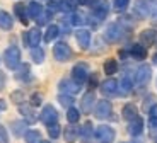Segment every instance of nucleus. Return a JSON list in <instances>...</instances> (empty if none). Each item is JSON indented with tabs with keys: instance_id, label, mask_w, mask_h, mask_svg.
Segmentation results:
<instances>
[{
	"instance_id": "nucleus-13",
	"label": "nucleus",
	"mask_w": 157,
	"mask_h": 143,
	"mask_svg": "<svg viewBox=\"0 0 157 143\" xmlns=\"http://www.w3.org/2000/svg\"><path fill=\"white\" fill-rule=\"evenodd\" d=\"M118 90H120V85L114 78H106L101 84V92L104 96H118Z\"/></svg>"
},
{
	"instance_id": "nucleus-51",
	"label": "nucleus",
	"mask_w": 157,
	"mask_h": 143,
	"mask_svg": "<svg viewBox=\"0 0 157 143\" xmlns=\"http://www.w3.org/2000/svg\"><path fill=\"white\" fill-rule=\"evenodd\" d=\"M41 143H50V141H41Z\"/></svg>"
},
{
	"instance_id": "nucleus-36",
	"label": "nucleus",
	"mask_w": 157,
	"mask_h": 143,
	"mask_svg": "<svg viewBox=\"0 0 157 143\" xmlns=\"http://www.w3.org/2000/svg\"><path fill=\"white\" fill-rule=\"evenodd\" d=\"M74 9H75V2H74V0H60V10L74 12Z\"/></svg>"
},
{
	"instance_id": "nucleus-33",
	"label": "nucleus",
	"mask_w": 157,
	"mask_h": 143,
	"mask_svg": "<svg viewBox=\"0 0 157 143\" xmlns=\"http://www.w3.org/2000/svg\"><path fill=\"white\" fill-rule=\"evenodd\" d=\"M78 118H80V111H78V109H75L74 106H70V107L67 109V119H68V123L75 124L78 121Z\"/></svg>"
},
{
	"instance_id": "nucleus-3",
	"label": "nucleus",
	"mask_w": 157,
	"mask_h": 143,
	"mask_svg": "<svg viewBox=\"0 0 157 143\" xmlns=\"http://www.w3.org/2000/svg\"><path fill=\"white\" fill-rule=\"evenodd\" d=\"M94 136H96V140H98L99 143H113L116 133H114V130L111 126L101 124V126H98L94 130Z\"/></svg>"
},
{
	"instance_id": "nucleus-14",
	"label": "nucleus",
	"mask_w": 157,
	"mask_h": 143,
	"mask_svg": "<svg viewBox=\"0 0 157 143\" xmlns=\"http://www.w3.org/2000/svg\"><path fill=\"white\" fill-rule=\"evenodd\" d=\"M155 38H157V32L154 31V29H144V31L140 32V44L149 48L155 43Z\"/></svg>"
},
{
	"instance_id": "nucleus-23",
	"label": "nucleus",
	"mask_w": 157,
	"mask_h": 143,
	"mask_svg": "<svg viewBox=\"0 0 157 143\" xmlns=\"http://www.w3.org/2000/svg\"><path fill=\"white\" fill-rule=\"evenodd\" d=\"M43 10L44 9H43V5L39 4V2H29L28 4V16H29V19H38Z\"/></svg>"
},
{
	"instance_id": "nucleus-31",
	"label": "nucleus",
	"mask_w": 157,
	"mask_h": 143,
	"mask_svg": "<svg viewBox=\"0 0 157 143\" xmlns=\"http://www.w3.org/2000/svg\"><path fill=\"white\" fill-rule=\"evenodd\" d=\"M28 77H29V65L21 63L17 66V80H28Z\"/></svg>"
},
{
	"instance_id": "nucleus-27",
	"label": "nucleus",
	"mask_w": 157,
	"mask_h": 143,
	"mask_svg": "<svg viewBox=\"0 0 157 143\" xmlns=\"http://www.w3.org/2000/svg\"><path fill=\"white\" fill-rule=\"evenodd\" d=\"M120 90H121L120 94H123V96L130 94L132 90H133V80H132L130 77H123L121 82H120Z\"/></svg>"
},
{
	"instance_id": "nucleus-7",
	"label": "nucleus",
	"mask_w": 157,
	"mask_h": 143,
	"mask_svg": "<svg viewBox=\"0 0 157 143\" xmlns=\"http://www.w3.org/2000/svg\"><path fill=\"white\" fill-rule=\"evenodd\" d=\"M72 78H74L77 84L82 85L84 82L89 78V66H87V63H84V62L77 63V65L72 68Z\"/></svg>"
},
{
	"instance_id": "nucleus-21",
	"label": "nucleus",
	"mask_w": 157,
	"mask_h": 143,
	"mask_svg": "<svg viewBox=\"0 0 157 143\" xmlns=\"http://www.w3.org/2000/svg\"><path fill=\"white\" fill-rule=\"evenodd\" d=\"M14 12H16V16H17V19L21 21V24H28V19H29V16H28V5H24V4H16L14 5Z\"/></svg>"
},
{
	"instance_id": "nucleus-26",
	"label": "nucleus",
	"mask_w": 157,
	"mask_h": 143,
	"mask_svg": "<svg viewBox=\"0 0 157 143\" xmlns=\"http://www.w3.org/2000/svg\"><path fill=\"white\" fill-rule=\"evenodd\" d=\"M58 34H60V27L55 26V24H51V26H48V29H46V32H44L43 38H44L46 43H51V41H55Z\"/></svg>"
},
{
	"instance_id": "nucleus-43",
	"label": "nucleus",
	"mask_w": 157,
	"mask_h": 143,
	"mask_svg": "<svg viewBox=\"0 0 157 143\" xmlns=\"http://www.w3.org/2000/svg\"><path fill=\"white\" fill-rule=\"evenodd\" d=\"M96 85H98V77H96V75H90L89 77V87L90 89H94Z\"/></svg>"
},
{
	"instance_id": "nucleus-32",
	"label": "nucleus",
	"mask_w": 157,
	"mask_h": 143,
	"mask_svg": "<svg viewBox=\"0 0 157 143\" xmlns=\"http://www.w3.org/2000/svg\"><path fill=\"white\" fill-rule=\"evenodd\" d=\"M31 58H33V62L34 63H43V60H44V51L41 50L39 46H34L31 50Z\"/></svg>"
},
{
	"instance_id": "nucleus-24",
	"label": "nucleus",
	"mask_w": 157,
	"mask_h": 143,
	"mask_svg": "<svg viewBox=\"0 0 157 143\" xmlns=\"http://www.w3.org/2000/svg\"><path fill=\"white\" fill-rule=\"evenodd\" d=\"M121 116L125 118L126 121H132L133 118H137L138 116L137 106H135V104H125V106H123V109H121Z\"/></svg>"
},
{
	"instance_id": "nucleus-41",
	"label": "nucleus",
	"mask_w": 157,
	"mask_h": 143,
	"mask_svg": "<svg viewBox=\"0 0 157 143\" xmlns=\"http://www.w3.org/2000/svg\"><path fill=\"white\" fill-rule=\"evenodd\" d=\"M41 102H43V97H41V94H33L31 96V106L33 107H38V106H41Z\"/></svg>"
},
{
	"instance_id": "nucleus-30",
	"label": "nucleus",
	"mask_w": 157,
	"mask_h": 143,
	"mask_svg": "<svg viewBox=\"0 0 157 143\" xmlns=\"http://www.w3.org/2000/svg\"><path fill=\"white\" fill-rule=\"evenodd\" d=\"M118 72V62L116 60H106V63H104V73L106 75H114Z\"/></svg>"
},
{
	"instance_id": "nucleus-40",
	"label": "nucleus",
	"mask_w": 157,
	"mask_h": 143,
	"mask_svg": "<svg viewBox=\"0 0 157 143\" xmlns=\"http://www.w3.org/2000/svg\"><path fill=\"white\" fill-rule=\"evenodd\" d=\"M70 24H74V26H80V24H84V17L80 16V14H77V12H74L70 17Z\"/></svg>"
},
{
	"instance_id": "nucleus-16",
	"label": "nucleus",
	"mask_w": 157,
	"mask_h": 143,
	"mask_svg": "<svg viewBox=\"0 0 157 143\" xmlns=\"http://www.w3.org/2000/svg\"><path fill=\"white\" fill-rule=\"evenodd\" d=\"M75 39H77L78 46L82 48V50H87L90 46V31H87V29H78L75 32Z\"/></svg>"
},
{
	"instance_id": "nucleus-47",
	"label": "nucleus",
	"mask_w": 157,
	"mask_h": 143,
	"mask_svg": "<svg viewBox=\"0 0 157 143\" xmlns=\"http://www.w3.org/2000/svg\"><path fill=\"white\" fill-rule=\"evenodd\" d=\"M5 109H7V102L4 99H0V111H5Z\"/></svg>"
},
{
	"instance_id": "nucleus-8",
	"label": "nucleus",
	"mask_w": 157,
	"mask_h": 143,
	"mask_svg": "<svg viewBox=\"0 0 157 143\" xmlns=\"http://www.w3.org/2000/svg\"><path fill=\"white\" fill-rule=\"evenodd\" d=\"M80 87H82V85L77 84L74 78H65V80H62L58 84V89L62 90L63 94H70V96H75V94L80 92Z\"/></svg>"
},
{
	"instance_id": "nucleus-4",
	"label": "nucleus",
	"mask_w": 157,
	"mask_h": 143,
	"mask_svg": "<svg viewBox=\"0 0 157 143\" xmlns=\"http://www.w3.org/2000/svg\"><path fill=\"white\" fill-rule=\"evenodd\" d=\"M53 56H55L56 62L63 63V62H68L72 58V50L67 43H56L55 48H53Z\"/></svg>"
},
{
	"instance_id": "nucleus-18",
	"label": "nucleus",
	"mask_w": 157,
	"mask_h": 143,
	"mask_svg": "<svg viewBox=\"0 0 157 143\" xmlns=\"http://www.w3.org/2000/svg\"><path fill=\"white\" fill-rule=\"evenodd\" d=\"M10 130H12V133H14V136L16 138H19V136H22V135H26V131H28V123L26 121H12L10 123Z\"/></svg>"
},
{
	"instance_id": "nucleus-28",
	"label": "nucleus",
	"mask_w": 157,
	"mask_h": 143,
	"mask_svg": "<svg viewBox=\"0 0 157 143\" xmlns=\"http://www.w3.org/2000/svg\"><path fill=\"white\" fill-rule=\"evenodd\" d=\"M149 12H150V9H149V4H147V2L140 0V2L135 4V14H137L138 17H147Z\"/></svg>"
},
{
	"instance_id": "nucleus-52",
	"label": "nucleus",
	"mask_w": 157,
	"mask_h": 143,
	"mask_svg": "<svg viewBox=\"0 0 157 143\" xmlns=\"http://www.w3.org/2000/svg\"><path fill=\"white\" fill-rule=\"evenodd\" d=\"M155 143H157V136H155Z\"/></svg>"
},
{
	"instance_id": "nucleus-17",
	"label": "nucleus",
	"mask_w": 157,
	"mask_h": 143,
	"mask_svg": "<svg viewBox=\"0 0 157 143\" xmlns=\"http://www.w3.org/2000/svg\"><path fill=\"white\" fill-rule=\"evenodd\" d=\"M108 12H109V4H108L106 0H99L98 4L94 5V16L98 21H104L108 16Z\"/></svg>"
},
{
	"instance_id": "nucleus-46",
	"label": "nucleus",
	"mask_w": 157,
	"mask_h": 143,
	"mask_svg": "<svg viewBox=\"0 0 157 143\" xmlns=\"http://www.w3.org/2000/svg\"><path fill=\"white\" fill-rule=\"evenodd\" d=\"M22 94L21 92H16V94H12V99H14V101H22Z\"/></svg>"
},
{
	"instance_id": "nucleus-20",
	"label": "nucleus",
	"mask_w": 157,
	"mask_h": 143,
	"mask_svg": "<svg viewBox=\"0 0 157 143\" xmlns=\"http://www.w3.org/2000/svg\"><path fill=\"white\" fill-rule=\"evenodd\" d=\"M12 27H14V19L9 12H4L0 10V29L2 31H10Z\"/></svg>"
},
{
	"instance_id": "nucleus-39",
	"label": "nucleus",
	"mask_w": 157,
	"mask_h": 143,
	"mask_svg": "<svg viewBox=\"0 0 157 143\" xmlns=\"http://www.w3.org/2000/svg\"><path fill=\"white\" fill-rule=\"evenodd\" d=\"M128 4H130V0H113L114 10H125L128 7Z\"/></svg>"
},
{
	"instance_id": "nucleus-45",
	"label": "nucleus",
	"mask_w": 157,
	"mask_h": 143,
	"mask_svg": "<svg viewBox=\"0 0 157 143\" xmlns=\"http://www.w3.org/2000/svg\"><path fill=\"white\" fill-rule=\"evenodd\" d=\"M150 17H152V22L157 26V5L152 7V10H150Z\"/></svg>"
},
{
	"instance_id": "nucleus-6",
	"label": "nucleus",
	"mask_w": 157,
	"mask_h": 143,
	"mask_svg": "<svg viewBox=\"0 0 157 143\" xmlns=\"http://www.w3.org/2000/svg\"><path fill=\"white\" fill-rule=\"evenodd\" d=\"M41 123L44 124V126H51V124L58 123V111H56L55 107L51 104H46L43 107V111H41Z\"/></svg>"
},
{
	"instance_id": "nucleus-2",
	"label": "nucleus",
	"mask_w": 157,
	"mask_h": 143,
	"mask_svg": "<svg viewBox=\"0 0 157 143\" xmlns=\"http://www.w3.org/2000/svg\"><path fill=\"white\" fill-rule=\"evenodd\" d=\"M4 62L7 68L17 70V66L21 65V50L17 46H9L4 53Z\"/></svg>"
},
{
	"instance_id": "nucleus-49",
	"label": "nucleus",
	"mask_w": 157,
	"mask_h": 143,
	"mask_svg": "<svg viewBox=\"0 0 157 143\" xmlns=\"http://www.w3.org/2000/svg\"><path fill=\"white\" fill-rule=\"evenodd\" d=\"M98 2H99V0H89L87 4H89V5H96V4H98Z\"/></svg>"
},
{
	"instance_id": "nucleus-29",
	"label": "nucleus",
	"mask_w": 157,
	"mask_h": 143,
	"mask_svg": "<svg viewBox=\"0 0 157 143\" xmlns=\"http://www.w3.org/2000/svg\"><path fill=\"white\" fill-rule=\"evenodd\" d=\"M24 138H26V143H41V133L38 130H28Z\"/></svg>"
},
{
	"instance_id": "nucleus-50",
	"label": "nucleus",
	"mask_w": 157,
	"mask_h": 143,
	"mask_svg": "<svg viewBox=\"0 0 157 143\" xmlns=\"http://www.w3.org/2000/svg\"><path fill=\"white\" fill-rule=\"evenodd\" d=\"M152 62H154V65H157V53L152 56Z\"/></svg>"
},
{
	"instance_id": "nucleus-44",
	"label": "nucleus",
	"mask_w": 157,
	"mask_h": 143,
	"mask_svg": "<svg viewBox=\"0 0 157 143\" xmlns=\"http://www.w3.org/2000/svg\"><path fill=\"white\" fill-rule=\"evenodd\" d=\"M5 84H7V77H5L4 72H0V90L5 87Z\"/></svg>"
},
{
	"instance_id": "nucleus-42",
	"label": "nucleus",
	"mask_w": 157,
	"mask_h": 143,
	"mask_svg": "<svg viewBox=\"0 0 157 143\" xmlns=\"http://www.w3.org/2000/svg\"><path fill=\"white\" fill-rule=\"evenodd\" d=\"M0 143H9V133L5 126H0Z\"/></svg>"
},
{
	"instance_id": "nucleus-12",
	"label": "nucleus",
	"mask_w": 157,
	"mask_h": 143,
	"mask_svg": "<svg viewBox=\"0 0 157 143\" xmlns=\"http://www.w3.org/2000/svg\"><path fill=\"white\" fill-rule=\"evenodd\" d=\"M41 31H39L38 27H33V29H29L26 34H24V43L28 44V46H31V48H34V46H38L39 44V41H41Z\"/></svg>"
},
{
	"instance_id": "nucleus-9",
	"label": "nucleus",
	"mask_w": 157,
	"mask_h": 143,
	"mask_svg": "<svg viewBox=\"0 0 157 143\" xmlns=\"http://www.w3.org/2000/svg\"><path fill=\"white\" fill-rule=\"evenodd\" d=\"M150 77H152V68L149 65H140L135 72V82L138 85H145L150 82Z\"/></svg>"
},
{
	"instance_id": "nucleus-48",
	"label": "nucleus",
	"mask_w": 157,
	"mask_h": 143,
	"mask_svg": "<svg viewBox=\"0 0 157 143\" xmlns=\"http://www.w3.org/2000/svg\"><path fill=\"white\" fill-rule=\"evenodd\" d=\"M75 2H77V4H80V5H87V2H89V0H75Z\"/></svg>"
},
{
	"instance_id": "nucleus-19",
	"label": "nucleus",
	"mask_w": 157,
	"mask_h": 143,
	"mask_svg": "<svg viewBox=\"0 0 157 143\" xmlns=\"http://www.w3.org/2000/svg\"><path fill=\"white\" fill-rule=\"evenodd\" d=\"M19 112L22 114L24 118H26V121H28V123H36V119H38V116H36V112H34V109H33V106L21 104L19 106Z\"/></svg>"
},
{
	"instance_id": "nucleus-15",
	"label": "nucleus",
	"mask_w": 157,
	"mask_h": 143,
	"mask_svg": "<svg viewBox=\"0 0 157 143\" xmlns=\"http://www.w3.org/2000/svg\"><path fill=\"white\" fill-rule=\"evenodd\" d=\"M128 131L132 136H140L142 131H144V119L140 116H137L132 121H128Z\"/></svg>"
},
{
	"instance_id": "nucleus-10",
	"label": "nucleus",
	"mask_w": 157,
	"mask_h": 143,
	"mask_svg": "<svg viewBox=\"0 0 157 143\" xmlns=\"http://www.w3.org/2000/svg\"><path fill=\"white\" fill-rule=\"evenodd\" d=\"M78 136H80V141L82 143H92L94 141V126H92V123L90 121H86L84 123V126L78 130Z\"/></svg>"
},
{
	"instance_id": "nucleus-1",
	"label": "nucleus",
	"mask_w": 157,
	"mask_h": 143,
	"mask_svg": "<svg viewBox=\"0 0 157 143\" xmlns=\"http://www.w3.org/2000/svg\"><path fill=\"white\" fill-rule=\"evenodd\" d=\"M125 32H126L125 27L120 22H111L104 31V38H106L108 43H118L125 38Z\"/></svg>"
},
{
	"instance_id": "nucleus-25",
	"label": "nucleus",
	"mask_w": 157,
	"mask_h": 143,
	"mask_svg": "<svg viewBox=\"0 0 157 143\" xmlns=\"http://www.w3.org/2000/svg\"><path fill=\"white\" fill-rule=\"evenodd\" d=\"M77 136H78V130L72 123L63 130V138H65V141H67V143H74L75 140H77Z\"/></svg>"
},
{
	"instance_id": "nucleus-37",
	"label": "nucleus",
	"mask_w": 157,
	"mask_h": 143,
	"mask_svg": "<svg viewBox=\"0 0 157 143\" xmlns=\"http://www.w3.org/2000/svg\"><path fill=\"white\" fill-rule=\"evenodd\" d=\"M51 14H53V12H51L50 9H48V10H43V12H41V16H39L38 19H36V21H38V24H39V26H44L46 22H50Z\"/></svg>"
},
{
	"instance_id": "nucleus-5",
	"label": "nucleus",
	"mask_w": 157,
	"mask_h": 143,
	"mask_svg": "<svg viewBox=\"0 0 157 143\" xmlns=\"http://www.w3.org/2000/svg\"><path fill=\"white\" fill-rule=\"evenodd\" d=\"M113 112V106H111L109 101L106 99H101V101H96V106H94V114L98 119H108Z\"/></svg>"
},
{
	"instance_id": "nucleus-34",
	"label": "nucleus",
	"mask_w": 157,
	"mask_h": 143,
	"mask_svg": "<svg viewBox=\"0 0 157 143\" xmlns=\"http://www.w3.org/2000/svg\"><path fill=\"white\" fill-rule=\"evenodd\" d=\"M58 102H60V104H62L63 106V107H70V106L72 104H74V96H70V94H60V96H58Z\"/></svg>"
},
{
	"instance_id": "nucleus-11",
	"label": "nucleus",
	"mask_w": 157,
	"mask_h": 143,
	"mask_svg": "<svg viewBox=\"0 0 157 143\" xmlns=\"http://www.w3.org/2000/svg\"><path fill=\"white\" fill-rule=\"evenodd\" d=\"M94 106H96V94L92 90H89L87 94H84L82 101H80V109H82L84 114H89V112L94 111Z\"/></svg>"
},
{
	"instance_id": "nucleus-38",
	"label": "nucleus",
	"mask_w": 157,
	"mask_h": 143,
	"mask_svg": "<svg viewBox=\"0 0 157 143\" xmlns=\"http://www.w3.org/2000/svg\"><path fill=\"white\" fill-rule=\"evenodd\" d=\"M60 131H62V128H60L58 123L48 126V135H50V138H58V136H60Z\"/></svg>"
},
{
	"instance_id": "nucleus-22",
	"label": "nucleus",
	"mask_w": 157,
	"mask_h": 143,
	"mask_svg": "<svg viewBox=\"0 0 157 143\" xmlns=\"http://www.w3.org/2000/svg\"><path fill=\"white\" fill-rule=\"evenodd\" d=\"M130 55H132L135 60H138V62H144V60L147 58V50H145V46H142V44H133V46L130 48Z\"/></svg>"
},
{
	"instance_id": "nucleus-35",
	"label": "nucleus",
	"mask_w": 157,
	"mask_h": 143,
	"mask_svg": "<svg viewBox=\"0 0 157 143\" xmlns=\"http://www.w3.org/2000/svg\"><path fill=\"white\" fill-rule=\"evenodd\" d=\"M149 126L152 128V130L157 128V104H154L149 111Z\"/></svg>"
}]
</instances>
